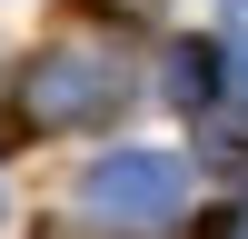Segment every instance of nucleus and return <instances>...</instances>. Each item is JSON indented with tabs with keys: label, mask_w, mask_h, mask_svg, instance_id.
Returning a JSON list of instances; mask_svg holds the SVG:
<instances>
[{
	"label": "nucleus",
	"mask_w": 248,
	"mask_h": 239,
	"mask_svg": "<svg viewBox=\"0 0 248 239\" xmlns=\"http://www.w3.org/2000/svg\"><path fill=\"white\" fill-rule=\"evenodd\" d=\"M159 199H169L159 159H109V179H99V209H159Z\"/></svg>",
	"instance_id": "obj_1"
}]
</instances>
